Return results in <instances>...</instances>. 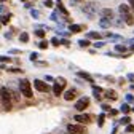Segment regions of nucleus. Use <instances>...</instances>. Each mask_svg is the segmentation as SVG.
I'll list each match as a JSON object with an SVG mask.
<instances>
[{
  "instance_id": "nucleus-1",
  "label": "nucleus",
  "mask_w": 134,
  "mask_h": 134,
  "mask_svg": "<svg viewBox=\"0 0 134 134\" xmlns=\"http://www.w3.org/2000/svg\"><path fill=\"white\" fill-rule=\"evenodd\" d=\"M0 102L5 112H10L13 109V94L7 86H0Z\"/></svg>"
},
{
  "instance_id": "nucleus-2",
  "label": "nucleus",
  "mask_w": 134,
  "mask_h": 134,
  "mask_svg": "<svg viewBox=\"0 0 134 134\" xmlns=\"http://www.w3.org/2000/svg\"><path fill=\"white\" fill-rule=\"evenodd\" d=\"M19 91H21V94H23L24 97H27V99H30V97L34 96L32 86H30V81H29L27 78H23V80L19 81Z\"/></svg>"
},
{
  "instance_id": "nucleus-3",
  "label": "nucleus",
  "mask_w": 134,
  "mask_h": 134,
  "mask_svg": "<svg viewBox=\"0 0 134 134\" xmlns=\"http://www.w3.org/2000/svg\"><path fill=\"white\" fill-rule=\"evenodd\" d=\"M67 132L69 134H86V126L80 125V123H70L67 125Z\"/></svg>"
},
{
  "instance_id": "nucleus-4",
  "label": "nucleus",
  "mask_w": 134,
  "mask_h": 134,
  "mask_svg": "<svg viewBox=\"0 0 134 134\" xmlns=\"http://www.w3.org/2000/svg\"><path fill=\"white\" fill-rule=\"evenodd\" d=\"M81 10H83V13H85L88 18H94V14L97 11V3L96 2H88V3H85V7H83Z\"/></svg>"
},
{
  "instance_id": "nucleus-5",
  "label": "nucleus",
  "mask_w": 134,
  "mask_h": 134,
  "mask_svg": "<svg viewBox=\"0 0 134 134\" xmlns=\"http://www.w3.org/2000/svg\"><path fill=\"white\" fill-rule=\"evenodd\" d=\"M74 120L77 121V123H80V125H91V121H93V116L91 115H88V113H77L75 116H74Z\"/></svg>"
},
{
  "instance_id": "nucleus-6",
  "label": "nucleus",
  "mask_w": 134,
  "mask_h": 134,
  "mask_svg": "<svg viewBox=\"0 0 134 134\" xmlns=\"http://www.w3.org/2000/svg\"><path fill=\"white\" fill-rule=\"evenodd\" d=\"M90 107V97H80L75 102V110L78 112H85Z\"/></svg>"
},
{
  "instance_id": "nucleus-7",
  "label": "nucleus",
  "mask_w": 134,
  "mask_h": 134,
  "mask_svg": "<svg viewBox=\"0 0 134 134\" xmlns=\"http://www.w3.org/2000/svg\"><path fill=\"white\" fill-rule=\"evenodd\" d=\"M34 88H35L37 91H40V93H48L49 91V86L43 80H34Z\"/></svg>"
},
{
  "instance_id": "nucleus-8",
  "label": "nucleus",
  "mask_w": 134,
  "mask_h": 134,
  "mask_svg": "<svg viewBox=\"0 0 134 134\" xmlns=\"http://www.w3.org/2000/svg\"><path fill=\"white\" fill-rule=\"evenodd\" d=\"M100 18H104V19H113V11L110 8L100 10Z\"/></svg>"
},
{
  "instance_id": "nucleus-9",
  "label": "nucleus",
  "mask_w": 134,
  "mask_h": 134,
  "mask_svg": "<svg viewBox=\"0 0 134 134\" xmlns=\"http://www.w3.org/2000/svg\"><path fill=\"white\" fill-rule=\"evenodd\" d=\"M118 11H120V14H121V18H123V16L131 14V8H129V5H125V3H121V5L118 7Z\"/></svg>"
},
{
  "instance_id": "nucleus-10",
  "label": "nucleus",
  "mask_w": 134,
  "mask_h": 134,
  "mask_svg": "<svg viewBox=\"0 0 134 134\" xmlns=\"http://www.w3.org/2000/svg\"><path fill=\"white\" fill-rule=\"evenodd\" d=\"M62 91H64V85H61V83H54V85H53V93H54V96H61L62 94Z\"/></svg>"
},
{
  "instance_id": "nucleus-11",
  "label": "nucleus",
  "mask_w": 134,
  "mask_h": 134,
  "mask_svg": "<svg viewBox=\"0 0 134 134\" xmlns=\"http://www.w3.org/2000/svg\"><path fill=\"white\" fill-rule=\"evenodd\" d=\"M77 97V90H67L65 93H64V99L65 100H72V99H75Z\"/></svg>"
},
{
  "instance_id": "nucleus-12",
  "label": "nucleus",
  "mask_w": 134,
  "mask_h": 134,
  "mask_svg": "<svg viewBox=\"0 0 134 134\" xmlns=\"http://www.w3.org/2000/svg\"><path fill=\"white\" fill-rule=\"evenodd\" d=\"M83 29H85V27L80 26V24H70V26H69V30H70L72 34H78V32H81Z\"/></svg>"
},
{
  "instance_id": "nucleus-13",
  "label": "nucleus",
  "mask_w": 134,
  "mask_h": 134,
  "mask_svg": "<svg viewBox=\"0 0 134 134\" xmlns=\"http://www.w3.org/2000/svg\"><path fill=\"white\" fill-rule=\"evenodd\" d=\"M105 97L109 99V100H116V93L115 91H112V90H109V91H105Z\"/></svg>"
},
{
  "instance_id": "nucleus-14",
  "label": "nucleus",
  "mask_w": 134,
  "mask_h": 134,
  "mask_svg": "<svg viewBox=\"0 0 134 134\" xmlns=\"http://www.w3.org/2000/svg\"><path fill=\"white\" fill-rule=\"evenodd\" d=\"M86 37L88 38H94V40H100V38H102V35H100L99 32H88Z\"/></svg>"
},
{
  "instance_id": "nucleus-15",
  "label": "nucleus",
  "mask_w": 134,
  "mask_h": 134,
  "mask_svg": "<svg viewBox=\"0 0 134 134\" xmlns=\"http://www.w3.org/2000/svg\"><path fill=\"white\" fill-rule=\"evenodd\" d=\"M99 24L102 26L104 29H107V27H110L112 26V19H104V18H100V21H99Z\"/></svg>"
},
{
  "instance_id": "nucleus-16",
  "label": "nucleus",
  "mask_w": 134,
  "mask_h": 134,
  "mask_svg": "<svg viewBox=\"0 0 134 134\" xmlns=\"http://www.w3.org/2000/svg\"><path fill=\"white\" fill-rule=\"evenodd\" d=\"M56 5H58V10H59V11H61L64 16H67V14H69V11L65 10V7L62 5V2H61V0H58V3H56Z\"/></svg>"
},
{
  "instance_id": "nucleus-17",
  "label": "nucleus",
  "mask_w": 134,
  "mask_h": 134,
  "mask_svg": "<svg viewBox=\"0 0 134 134\" xmlns=\"http://www.w3.org/2000/svg\"><path fill=\"white\" fill-rule=\"evenodd\" d=\"M123 19H125V23H126L128 26H132V24H134V16H132V13L128 14V16H123Z\"/></svg>"
},
{
  "instance_id": "nucleus-18",
  "label": "nucleus",
  "mask_w": 134,
  "mask_h": 134,
  "mask_svg": "<svg viewBox=\"0 0 134 134\" xmlns=\"http://www.w3.org/2000/svg\"><path fill=\"white\" fill-rule=\"evenodd\" d=\"M78 77H81V78H85V80H88V81L93 83V77L90 74H86V72H78Z\"/></svg>"
},
{
  "instance_id": "nucleus-19",
  "label": "nucleus",
  "mask_w": 134,
  "mask_h": 134,
  "mask_svg": "<svg viewBox=\"0 0 134 134\" xmlns=\"http://www.w3.org/2000/svg\"><path fill=\"white\" fill-rule=\"evenodd\" d=\"M19 42H23V43H27L29 42V34L27 32H23L21 35H19Z\"/></svg>"
},
{
  "instance_id": "nucleus-20",
  "label": "nucleus",
  "mask_w": 134,
  "mask_h": 134,
  "mask_svg": "<svg viewBox=\"0 0 134 134\" xmlns=\"http://www.w3.org/2000/svg\"><path fill=\"white\" fill-rule=\"evenodd\" d=\"M104 120H105V115H104V113H100V115H99V118H97V126H99V128H102V126H104Z\"/></svg>"
},
{
  "instance_id": "nucleus-21",
  "label": "nucleus",
  "mask_w": 134,
  "mask_h": 134,
  "mask_svg": "<svg viewBox=\"0 0 134 134\" xmlns=\"http://www.w3.org/2000/svg\"><path fill=\"white\" fill-rule=\"evenodd\" d=\"M11 19V14H3L2 18H0V21H2V24H8Z\"/></svg>"
},
{
  "instance_id": "nucleus-22",
  "label": "nucleus",
  "mask_w": 134,
  "mask_h": 134,
  "mask_svg": "<svg viewBox=\"0 0 134 134\" xmlns=\"http://www.w3.org/2000/svg\"><path fill=\"white\" fill-rule=\"evenodd\" d=\"M115 49H116L118 53H126V51H128V48H126L125 45H116V46H115Z\"/></svg>"
},
{
  "instance_id": "nucleus-23",
  "label": "nucleus",
  "mask_w": 134,
  "mask_h": 134,
  "mask_svg": "<svg viewBox=\"0 0 134 134\" xmlns=\"http://www.w3.org/2000/svg\"><path fill=\"white\" fill-rule=\"evenodd\" d=\"M129 110H131V109H129V105H128V104H123V105L120 107V112H123L125 115H128V113H129Z\"/></svg>"
},
{
  "instance_id": "nucleus-24",
  "label": "nucleus",
  "mask_w": 134,
  "mask_h": 134,
  "mask_svg": "<svg viewBox=\"0 0 134 134\" xmlns=\"http://www.w3.org/2000/svg\"><path fill=\"white\" fill-rule=\"evenodd\" d=\"M120 125H131V118L129 116H123V118L120 120Z\"/></svg>"
},
{
  "instance_id": "nucleus-25",
  "label": "nucleus",
  "mask_w": 134,
  "mask_h": 134,
  "mask_svg": "<svg viewBox=\"0 0 134 134\" xmlns=\"http://www.w3.org/2000/svg\"><path fill=\"white\" fill-rule=\"evenodd\" d=\"M35 35H37V37H40V38H43V37H45V30H43V29L35 30Z\"/></svg>"
},
{
  "instance_id": "nucleus-26",
  "label": "nucleus",
  "mask_w": 134,
  "mask_h": 134,
  "mask_svg": "<svg viewBox=\"0 0 134 134\" xmlns=\"http://www.w3.org/2000/svg\"><path fill=\"white\" fill-rule=\"evenodd\" d=\"M38 46H40V49H46V48H48V42H46V40H42V42L38 43Z\"/></svg>"
},
{
  "instance_id": "nucleus-27",
  "label": "nucleus",
  "mask_w": 134,
  "mask_h": 134,
  "mask_svg": "<svg viewBox=\"0 0 134 134\" xmlns=\"http://www.w3.org/2000/svg\"><path fill=\"white\" fill-rule=\"evenodd\" d=\"M0 62H11L10 56H0Z\"/></svg>"
},
{
  "instance_id": "nucleus-28",
  "label": "nucleus",
  "mask_w": 134,
  "mask_h": 134,
  "mask_svg": "<svg viewBox=\"0 0 134 134\" xmlns=\"http://www.w3.org/2000/svg\"><path fill=\"white\" fill-rule=\"evenodd\" d=\"M78 45H80V46H90V40H80Z\"/></svg>"
},
{
  "instance_id": "nucleus-29",
  "label": "nucleus",
  "mask_w": 134,
  "mask_h": 134,
  "mask_svg": "<svg viewBox=\"0 0 134 134\" xmlns=\"http://www.w3.org/2000/svg\"><path fill=\"white\" fill-rule=\"evenodd\" d=\"M45 7L51 8V7H53V0H45Z\"/></svg>"
},
{
  "instance_id": "nucleus-30",
  "label": "nucleus",
  "mask_w": 134,
  "mask_h": 134,
  "mask_svg": "<svg viewBox=\"0 0 134 134\" xmlns=\"http://www.w3.org/2000/svg\"><path fill=\"white\" fill-rule=\"evenodd\" d=\"M51 43H53L54 46H59V45H61V40H58V38H53V40H51Z\"/></svg>"
},
{
  "instance_id": "nucleus-31",
  "label": "nucleus",
  "mask_w": 134,
  "mask_h": 134,
  "mask_svg": "<svg viewBox=\"0 0 134 134\" xmlns=\"http://www.w3.org/2000/svg\"><path fill=\"white\" fill-rule=\"evenodd\" d=\"M56 81H58V83H61V85H64V86H65V78H62V77H59V78H58Z\"/></svg>"
},
{
  "instance_id": "nucleus-32",
  "label": "nucleus",
  "mask_w": 134,
  "mask_h": 134,
  "mask_svg": "<svg viewBox=\"0 0 134 134\" xmlns=\"http://www.w3.org/2000/svg\"><path fill=\"white\" fill-rule=\"evenodd\" d=\"M126 131H128V132H134V125H129V126L126 128Z\"/></svg>"
},
{
  "instance_id": "nucleus-33",
  "label": "nucleus",
  "mask_w": 134,
  "mask_h": 134,
  "mask_svg": "<svg viewBox=\"0 0 134 134\" xmlns=\"http://www.w3.org/2000/svg\"><path fill=\"white\" fill-rule=\"evenodd\" d=\"M37 58H38V54H37V53H32V54H30V61H35Z\"/></svg>"
},
{
  "instance_id": "nucleus-34",
  "label": "nucleus",
  "mask_w": 134,
  "mask_h": 134,
  "mask_svg": "<svg viewBox=\"0 0 134 134\" xmlns=\"http://www.w3.org/2000/svg\"><path fill=\"white\" fill-rule=\"evenodd\" d=\"M126 100H128V102H134V97H132L131 94H128V96H126Z\"/></svg>"
},
{
  "instance_id": "nucleus-35",
  "label": "nucleus",
  "mask_w": 134,
  "mask_h": 134,
  "mask_svg": "<svg viewBox=\"0 0 134 134\" xmlns=\"http://www.w3.org/2000/svg\"><path fill=\"white\" fill-rule=\"evenodd\" d=\"M94 46H96V48H100V46H104V42H96V43H94Z\"/></svg>"
},
{
  "instance_id": "nucleus-36",
  "label": "nucleus",
  "mask_w": 134,
  "mask_h": 134,
  "mask_svg": "<svg viewBox=\"0 0 134 134\" xmlns=\"http://www.w3.org/2000/svg\"><path fill=\"white\" fill-rule=\"evenodd\" d=\"M30 14L34 16V18H38V11H35V10H32V11H30Z\"/></svg>"
},
{
  "instance_id": "nucleus-37",
  "label": "nucleus",
  "mask_w": 134,
  "mask_h": 134,
  "mask_svg": "<svg viewBox=\"0 0 134 134\" xmlns=\"http://www.w3.org/2000/svg\"><path fill=\"white\" fill-rule=\"evenodd\" d=\"M116 113H118V110H116V109H112V110H110V116H115Z\"/></svg>"
},
{
  "instance_id": "nucleus-38",
  "label": "nucleus",
  "mask_w": 134,
  "mask_h": 134,
  "mask_svg": "<svg viewBox=\"0 0 134 134\" xmlns=\"http://www.w3.org/2000/svg\"><path fill=\"white\" fill-rule=\"evenodd\" d=\"M102 110H112V109H110V105H107V104H102Z\"/></svg>"
},
{
  "instance_id": "nucleus-39",
  "label": "nucleus",
  "mask_w": 134,
  "mask_h": 134,
  "mask_svg": "<svg viewBox=\"0 0 134 134\" xmlns=\"http://www.w3.org/2000/svg\"><path fill=\"white\" fill-rule=\"evenodd\" d=\"M8 72H13V74H18V72H21L19 69H8Z\"/></svg>"
},
{
  "instance_id": "nucleus-40",
  "label": "nucleus",
  "mask_w": 134,
  "mask_h": 134,
  "mask_svg": "<svg viewBox=\"0 0 134 134\" xmlns=\"http://www.w3.org/2000/svg\"><path fill=\"white\" fill-rule=\"evenodd\" d=\"M128 3H129V7L134 10V0H128Z\"/></svg>"
},
{
  "instance_id": "nucleus-41",
  "label": "nucleus",
  "mask_w": 134,
  "mask_h": 134,
  "mask_svg": "<svg viewBox=\"0 0 134 134\" xmlns=\"http://www.w3.org/2000/svg\"><path fill=\"white\" fill-rule=\"evenodd\" d=\"M45 81H53V77H49V75H46V77H45Z\"/></svg>"
},
{
  "instance_id": "nucleus-42",
  "label": "nucleus",
  "mask_w": 134,
  "mask_h": 134,
  "mask_svg": "<svg viewBox=\"0 0 134 134\" xmlns=\"http://www.w3.org/2000/svg\"><path fill=\"white\" fill-rule=\"evenodd\" d=\"M80 2H83V0H70V3H72V5H75V3H80Z\"/></svg>"
},
{
  "instance_id": "nucleus-43",
  "label": "nucleus",
  "mask_w": 134,
  "mask_h": 134,
  "mask_svg": "<svg viewBox=\"0 0 134 134\" xmlns=\"http://www.w3.org/2000/svg\"><path fill=\"white\" fill-rule=\"evenodd\" d=\"M131 90H132V91H134V83H132V85H131Z\"/></svg>"
},
{
  "instance_id": "nucleus-44",
  "label": "nucleus",
  "mask_w": 134,
  "mask_h": 134,
  "mask_svg": "<svg viewBox=\"0 0 134 134\" xmlns=\"http://www.w3.org/2000/svg\"><path fill=\"white\" fill-rule=\"evenodd\" d=\"M131 51H134V45H132V46H131Z\"/></svg>"
},
{
  "instance_id": "nucleus-45",
  "label": "nucleus",
  "mask_w": 134,
  "mask_h": 134,
  "mask_svg": "<svg viewBox=\"0 0 134 134\" xmlns=\"http://www.w3.org/2000/svg\"><path fill=\"white\" fill-rule=\"evenodd\" d=\"M21 2H26V0H21Z\"/></svg>"
},
{
  "instance_id": "nucleus-46",
  "label": "nucleus",
  "mask_w": 134,
  "mask_h": 134,
  "mask_svg": "<svg viewBox=\"0 0 134 134\" xmlns=\"http://www.w3.org/2000/svg\"><path fill=\"white\" fill-rule=\"evenodd\" d=\"M0 104H2V102H0Z\"/></svg>"
}]
</instances>
